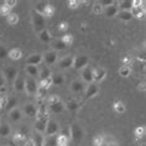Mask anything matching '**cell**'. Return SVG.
<instances>
[{
  "label": "cell",
  "mask_w": 146,
  "mask_h": 146,
  "mask_svg": "<svg viewBox=\"0 0 146 146\" xmlns=\"http://www.w3.org/2000/svg\"><path fill=\"white\" fill-rule=\"evenodd\" d=\"M38 89V83L35 81V78L27 77L25 78V90L29 96H36V92Z\"/></svg>",
  "instance_id": "cell-4"
},
{
  "label": "cell",
  "mask_w": 146,
  "mask_h": 146,
  "mask_svg": "<svg viewBox=\"0 0 146 146\" xmlns=\"http://www.w3.org/2000/svg\"><path fill=\"white\" fill-rule=\"evenodd\" d=\"M8 52L9 51L5 48V46L0 45V60H4L5 57H8Z\"/></svg>",
  "instance_id": "cell-50"
},
{
  "label": "cell",
  "mask_w": 146,
  "mask_h": 146,
  "mask_svg": "<svg viewBox=\"0 0 146 146\" xmlns=\"http://www.w3.org/2000/svg\"><path fill=\"white\" fill-rule=\"evenodd\" d=\"M118 5L120 6L121 11H130V9L133 8V1H130V0H121V1L118 3Z\"/></svg>",
  "instance_id": "cell-27"
},
{
  "label": "cell",
  "mask_w": 146,
  "mask_h": 146,
  "mask_svg": "<svg viewBox=\"0 0 146 146\" xmlns=\"http://www.w3.org/2000/svg\"><path fill=\"white\" fill-rule=\"evenodd\" d=\"M50 118H43V119H37L35 123V130L36 133L38 134H45V130H46V126H47V123H48Z\"/></svg>",
  "instance_id": "cell-8"
},
{
  "label": "cell",
  "mask_w": 146,
  "mask_h": 146,
  "mask_svg": "<svg viewBox=\"0 0 146 146\" xmlns=\"http://www.w3.org/2000/svg\"><path fill=\"white\" fill-rule=\"evenodd\" d=\"M123 63H124V66H130L131 58H130V57H124V58H123Z\"/></svg>",
  "instance_id": "cell-55"
},
{
  "label": "cell",
  "mask_w": 146,
  "mask_h": 146,
  "mask_svg": "<svg viewBox=\"0 0 146 146\" xmlns=\"http://www.w3.org/2000/svg\"><path fill=\"white\" fill-rule=\"evenodd\" d=\"M26 140H27V139H26V135L23 134V133H16L15 135H14V137H13V141H14V144H15L16 146L24 145Z\"/></svg>",
  "instance_id": "cell-19"
},
{
  "label": "cell",
  "mask_w": 146,
  "mask_h": 146,
  "mask_svg": "<svg viewBox=\"0 0 146 146\" xmlns=\"http://www.w3.org/2000/svg\"><path fill=\"white\" fill-rule=\"evenodd\" d=\"M92 11H93V14H96V15H100V14L103 13V8H102V5L99 4V3H97V4L93 5Z\"/></svg>",
  "instance_id": "cell-48"
},
{
  "label": "cell",
  "mask_w": 146,
  "mask_h": 146,
  "mask_svg": "<svg viewBox=\"0 0 146 146\" xmlns=\"http://www.w3.org/2000/svg\"><path fill=\"white\" fill-rule=\"evenodd\" d=\"M53 15H54V6L51 5V4H47L45 10H43V13H42L43 19H51Z\"/></svg>",
  "instance_id": "cell-20"
},
{
  "label": "cell",
  "mask_w": 146,
  "mask_h": 146,
  "mask_svg": "<svg viewBox=\"0 0 146 146\" xmlns=\"http://www.w3.org/2000/svg\"><path fill=\"white\" fill-rule=\"evenodd\" d=\"M73 60H74V57L72 56H67V57H63L62 60L58 62V67L61 69H68L73 67Z\"/></svg>",
  "instance_id": "cell-12"
},
{
  "label": "cell",
  "mask_w": 146,
  "mask_h": 146,
  "mask_svg": "<svg viewBox=\"0 0 146 146\" xmlns=\"http://www.w3.org/2000/svg\"><path fill=\"white\" fill-rule=\"evenodd\" d=\"M71 90L73 93H79L83 90V83L81 81H78V79H76V81L72 82L71 84Z\"/></svg>",
  "instance_id": "cell-26"
},
{
  "label": "cell",
  "mask_w": 146,
  "mask_h": 146,
  "mask_svg": "<svg viewBox=\"0 0 146 146\" xmlns=\"http://www.w3.org/2000/svg\"><path fill=\"white\" fill-rule=\"evenodd\" d=\"M103 142H104V137L100 136V135L94 139V146H100L102 144H103Z\"/></svg>",
  "instance_id": "cell-52"
},
{
  "label": "cell",
  "mask_w": 146,
  "mask_h": 146,
  "mask_svg": "<svg viewBox=\"0 0 146 146\" xmlns=\"http://www.w3.org/2000/svg\"><path fill=\"white\" fill-rule=\"evenodd\" d=\"M114 110L116 113H119V114H123V113L125 111V105H124L121 102H115L114 103Z\"/></svg>",
  "instance_id": "cell-41"
},
{
  "label": "cell",
  "mask_w": 146,
  "mask_h": 146,
  "mask_svg": "<svg viewBox=\"0 0 146 146\" xmlns=\"http://www.w3.org/2000/svg\"><path fill=\"white\" fill-rule=\"evenodd\" d=\"M43 146H57V135L47 136V139H45V144H43Z\"/></svg>",
  "instance_id": "cell-31"
},
{
  "label": "cell",
  "mask_w": 146,
  "mask_h": 146,
  "mask_svg": "<svg viewBox=\"0 0 146 146\" xmlns=\"http://www.w3.org/2000/svg\"><path fill=\"white\" fill-rule=\"evenodd\" d=\"M82 78H83V81H84L86 83H88V84H90V83H93V69L90 68V67H86V68H83Z\"/></svg>",
  "instance_id": "cell-14"
},
{
  "label": "cell",
  "mask_w": 146,
  "mask_h": 146,
  "mask_svg": "<svg viewBox=\"0 0 146 146\" xmlns=\"http://www.w3.org/2000/svg\"><path fill=\"white\" fill-rule=\"evenodd\" d=\"M23 146H35L34 140H32V139H27V140L25 141V144H24Z\"/></svg>",
  "instance_id": "cell-56"
},
{
  "label": "cell",
  "mask_w": 146,
  "mask_h": 146,
  "mask_svg": "<svg viewBox=\"0 0 146 146\" xmlns=\"http://www.w3.org/2000/svg\"><path fill=\"white\" fill-rule=\"evenodd\" d=\"M131 73V68L129 66H121L119 69V74L121 76V77H129Z\"/></svg>",
  "instance_id": "cell-36"
},
{
  "label": "cell",
  "mask_w": 146,
  "mask_h": 146,
  "mask_svg": "<svg viewBox=\"0 0 146 146\" xmlns=\"http://www.w3.org/2000/svg\"><path fill=\"white\" fill-rule=\"evenodd\" d=\"M118 13H119V8L115 4L105 8V15H107L108 17H114L115 15H118Z\"/></svg>",
  "instance_id": "cell-24"
},
{
  "label": "cell",
  "mask_w": 146,
  "mask_h": 146,
  "mask_svg": "<svg viewBox=\"0 0 146 146\" xmlns=\"http://www.w3.org/2000/svg\"><path fill=\"white\" fill-rule=\"evenodd\" d=\"M8 96L6 94H1L0 96V110H4L6 108V103H8Z\"/></svg>",
  "instance_id": "cell-45"
},
{
  "label": "cell",
  "mask_w": 146,
  "mask_h": 146,
  "mask_svg": "<svg viewBox=\"0 0 146 146\" xmlns=\"http://www.w3.org/2000/svg\"><path fill=\"white\" fill-rule=\"evenodd\" d=\"M62 42L64 43L66 46H69V45H72V42H73V36L71 34H66L62 36Z\"/></svg>",
  "instance_id": "cell-43"
},
{
  "label": "cell",
  "mask_w": 146,
  "mask_h": 146,
  "mask_svg": "<svg viewBox=\"0 0 146 146\" xmlns=\"http://www.w3.org/2000/svg\"><path fill=\"white\" fill-rule=\"evenodd\" d=\"M46 5H47V3L38 1V3H36V6H35L34 10L36 13H38V14H41V15H42V13H43V10H45V8H46Z\"/></svg>",
  "instance_id": "cell-39"
},
{
  "label": "cell",
  "mask_w": 146,
  "mask_h": 146,
  "mask_svg": "<svg viewBox=\"0 0 146 146\" xmlns=\"http://www.w3.org/2000/svg\"><path fill=\"white\" fill-rule=\"evenodd\" d=\"M87 64H88V57L87 56H78L73 60V67L76 69L86 68Z\"/></svg>",
  "instance_id": "cell-7"
},
{
  "label": "cell",
  "mask_w": 146,
  "mask_h": 146,
  "mask_svg": "<svg viewBox=\"0 0 146 146\" xmlns=\"http://www.w3.org/2000/svg\"><path fill=\"white\" fill-rule=\"evenodd\" d=\"M51 81H52V86L60 87L64 83V77H63V74H61V73H52Z\"/></svg>",
  "instance_id": "cell-18"
},
{
  "label": "cell",
  "mask_w": 146,
  "mask_h": 146,
  "mask_svg": "<svg viewBox=\"0 0 146 146\" xmlns=\"http://www.w3.org/2000/svg\"><path fill=\"white\" fill-rule=\"evenodd\" d=\"M14 88H15L16 92H23V90H25V78L17 74V77L15 78V81H14Z\"/></svg>",
  "instance_id": "cell-17"
},
{
  "label": "cell",
  "mask_w": 146,
  "mask_h": 146,
  "mask_svg": "<svg viewBox=\"0 0 146 146\" xmlns=\"http://www.w3.org/2000/svg\"><path fill=\"white\" fill-rule=\"evenodd\" d=\"M42 61H43L42 60V54L34 53V54H31V56L26 60V64L27 66H38Z\"/></svg>",
  "instance_id": "cell-13"
},
{
  "label": "cell",
  "mask_w": 146,
  "mask_h": 146,
  "mask_svg": "<svg viewBox=\"0 0 146 146\" xmlns=\"http://www.w3.org/2000/svg\"><path fill=\"white\" fill-rule=\"evenodd\" d=\"M83 136H84V131L81 126L77 125V124L71 125V127H69V137H72L73 141L79 142L83 139Z\"/></svg>",
  "instance_id": "cell-3"
},
{
  "label": "cell",
  "mask_w": 146,
  "mask_h": 146,
  "mask_svg": "<svg viewBox=\"0 0 146 146\" xmlns=\"http://www.w3.org/2000/svg\"><path fill=\"white\" fill-rule=\"evenodd\" d=\"M137 89L141 90V92H145V82L140 83V84H139V87H137Z\"/></svg>",
  "instance_id": "cell-57"
},
{
  "label": "cell",
  "mask_w": 146,
  "mask_h": 146,
  "mask_svg": "<svg viewBox=\"0 0 146 146\" xmlns=\"http://www.w3.org/2000/svg\"><path fill=\"white\" fill-rule=\"evenodd\" d=\"M53 47H54V50H56V51H63L67 46H66L64 43L62 42L61 38H58V40H56V41L53 42Z\"/></svg>",
  "instance_id": "cell-40"
},
{
  "label": "cell",
  "mask_w": 146,
  "mask_h": 146,
  "mask_svg": "<svg viewBox=\"0 0 146 146\" xmlns=\"http://www.w3.org/2000/svg\"><path fill=\"white\" fill-rule=\"evenodd\" d=\"M48 109L54 114H60L64 110V103L58 96H51L48 98Z\"/></svg>",
  "instance_id": "cell-1"
},
{
  "label": "cell",
  "mask_w": 146,
  "mask_h": 146,
  "mask_svg": "<svg viewBox=\"0 0 146 146\" xmlns=\"http://www.w3.org/2000/svg\"><path fill=\"white\" fill-rule=\"evenodd\" d=\"M36 111H37V108H36L35 104H32V103L25 104L24 113H25V115H26V116H30V118H32V116H36Z\"/></svg>",
  "instance_id": "cell-16"
},
{
  "label": "cell",
  "mask_w": 146,
  "mask_h": 146,
  "mask_svg": "<svg viewBox=\"0 0 146 146\" xmlns=\"http://www.w3.org/2000/svg\"><path fill=\"white\" fill-rule=\"evenodd\" d=\"M58 124L57 121H54V120H48V123H47V126H46V130H45V134L47 136H53V135H56L58 133Z\"/></svg>",
  "instance_id": "cell-5"
},
{
  "label": "cell",
  "mask_w": 146,
  "mask_h": 146,
  "mask_svg": "<svg viewBox=\"0 0 146 146\" xmlns=\"http://www.w3.org/2000/svg\"><path fill=\"white\" fill-rule=\"evenodd\" d=\"M68 140L69 139L64 135H57V146H68Z\"/></svg>",
  "instance_id": "cell-34"
},
{
  "label": "cell",
  "mask_w": 146,
  "mask_h": 146,
  "mask_svg": "<svg viewBox=\"0 0 146 146\" xmlns=\"http://www.w3.org/2000/svg\"><path fill=\"white\" fill-rule=\"evenodd\" d=\"M8 56L11 58V60L17 61V60H20V58L23 57V51H21L20 48H13V50H10L8 52Z\"/></svg>",
  "instance_id": "cell-21"
},
{
  "label": "cell",
  "mask_w": 146,
  "mask_h": 146,
  "mask_svg": "<svg viewBox=\"0 0 146 146\" xmlns=\"http://www.w3.org/2000/svg\"><path fill=\"white\" fill-rule=\"evenodd\" d=\"M40 36V40H41L42 42H45V43H48V42H51V40H52V36H51V34H50V31L47 30V29H43V30L40 32L38 34Z\"/></svg>",
  "instance_id": "cell-23"
},
{
  "label": "cell",
  "mask_w": 146,
  "mask_h": 146,
  "mask_svg": "<svg viewBox=\"0 0 146 146\" xmlns=\"http://www.w3.org/2000/svg\"><path fill=\"white\" fill-rule=\"evenodd\" d=\"M3 76H4L5 81H15V78L17 77V69L15 67H6L3 72Z\"/></svg>",
  "instance_id": "cell-6"
},
{
  "label": "cell",
  "mask_w": 146,
  "mask_h": 146,
  "mask_svg": "<svg viewBox=\"0 0 146 146\" xmlns=\"http://www.w3.org/2000/svg\"><path fill=\"white\" fill-rule=\"evenodd\" d=\"M135 135H136V137H141L145 135V126H139L135 129Z\"/></svg>",
  "instance_id": "cell-49"
},
{
  "label": "cell",
  "mask_w": 146,
  "mask_h": 146,
  "mask_svg": "<svg viewBox=\"0 0 146 146\" xmlns=\"http://www.w3.org/2000/svg\"><path fill=\"white\" fill-rule=\"evenodd\" d=\"M16 3H17V1H16V0H6V1H5V4H6V5H8V6H9V8H10V9H13V8H14V6H15V5H16Z\"/></svg>",
  "instance_id": "cell-54"
},
{
  "label": "cell",
  "mask_w": 146,
  "mask_h": 146,
  "mask_svg": "<svg viewBox=\"0 0 146 146\" xmlns=\"http://www.w3.org/2000/svg\"><path fill=\"white\" fill-rule=\"evenodd\" d=\"M31 19H32V25H34L35 30L38 32H41L43 29H46V23H45V19H43V16L41 15V14L36 13L35 10H32L31 11Z\"/></svg>",
  "instance_id": "cell-2"
},
{
  "label": "cell",
  "mask_w": 146,
  "mask_h": 146,
  "mask_svg": "<svg viewBox=\"0 0 146 146\" xmlns=\"http://www.w3.org/2000/svg\"><path fill=\"white\" fill-rule=\"evenodd\" d=\"M105 76H107V71H105L104 68L97 67V68L93 69V81L99 83L105 78Z\"/></svg>",
  "instance_id": "cell-9"
},
{
  "label": "cell",
  "mask_w": 146,
  "mask_h": 146,
  "mask_svg": "<svg viewBox=\"0 0 146 146\" xmlns=\"http://www.w3.org/2000/svg\"><path fill=\"white\" fill-rule=\"evenodd\" d=\"M32 140H34L35 146H43V144H45V137H43V135L38 134V133H35Z\"/></svg>",
  "instance_id": "cell-30"
},
{
  "label": "cell",
  "mask_w": 146,
  "mask_h": 146,
  "mask_svg": "<svg viewBox=\"0 0 146 146\" xmlns=\"http://www.w3.org/2000/svg\"><path fill=\"white\" fill-rule=\"evenodd\" d=\"M17 23H19V15H17V14L11 13L8 16V24H10L11 26H14V25H17Z\"/></svg>",
  "instance_id": "cell-37"
},
{
  "label": "cell",
  "mask_w": 146,
  "mask_h": 146,
  "mask_svg": "<svg viewBox=\"0 0 146 146\" xmlns=\"http://www.w3.org/2000/svg\"><path fill=\"white\" fill-rule=\"evenodd\" d=\"M5 78H4V76H3V73L0 72V96L1 94H5Z\"/></svg>",
  "instance_id": "cell-47"
},
{
  "label": "cell",
  "mask_w": 146,
  "mask_h": 146,
  "mask_svg": "<svg viewBox=\"0 0 146 146\" xmlns=\"http://www.w3.org/2000/svg\"><path fill=\"white\" fill-rule=\"evenodd\" d=\"M15 105H16V98L15 97H11V98H8V103H6V108L5 109H9V110H13L15 109Z\"/></svg>",
  "instance_id": "cell-42"
},
{
  "label": "cell",
  "mask_w": 146,
  "mask_h": 146,
  "mask_svg": "<svg viewBox=\"0 0 146 146\" xmlns=\"http://www.w3.org/2000/svg\"><path fill=\"white\" fill-rule=\"evenodd\" d=\"M51 76H52V73H51L50 68L45 67V68H42V69H41V81H42V79L51 78Z\"/></svg>",
  "instance_id": "cell-44"
},
{
  "label": "cell",
  "mask_w": 146,
  "mask_h": 146,
  "mask_svg": "<svg viewBox=\"0 0 146 146\" xmlns=\"http://www.w3.org/2000/svg\"><path fill=\"white\" fill-rule=\"evenodd\" d=\"M58 29H60V31H67L68 30V24L66 23H61L60 25H58Z\"/></svg>",
  "instance_id": "cell-53"
},
{
  "label": "cell",
  "mask_w": 146,
  "mask_h": 146,
  "mask_svg": "<svg viewBox=\"0 0 146 146\" xmlns=\"http://www.w3.org/2000/svg\"><path fill=\"white\" fill-rule=\"evenodd\" d=\"M8 146H13V145H8Z\"/></svg>",
  "instance_id": "cell-60"
},
{
  "label": "cell",
  "mask_w": 146,
  "mask_h": 146,
  "mask_svg": "<svg viewBox=\"0 0 146 146\" xmlns=\"http://www.w3.org/2000/svg\"><path fill=\"white\" fill-rule=\"evenodd\" d=\"M100 146H108V142H105V141H104V142H103V144H102Z\"/></svg>",
  "instance_id": "cell-59"
},
{
  "label": "cell",
  "mask_w": 146,
  "mask_h": 146,
  "mask_svg": "<svg viewBox=\"0 0 146 146\" xmlns=\"http://www.w3.org/2000/svg\"><path fill=\"white\" fill-rule=\"evenodd\" d=\"M25 71H26V73L30 76L31 78H34V77H36V76H38V73H40L37 66H26Z\"/></svg>",
  "instance_id": "cell-28"
},
{
  "label": "cell",
  "mask_w": 146,
  "mask_h": 146,
  "mask_svg": "<svg viewBox=\"0 0 146 146\" xmlns=\"http://www.w3.org/2000/svg\"><path fill=\"white\" fill-rule=\"evenodd\" d=\"M21 116H23L21 115V110L20 109H17V108L10 110V113H9V118H10L11 121H19V120L21 119Z\"/></svg>",
  "instance_id": "cell-25"
},
{
  "label": "cell",
  "mask_w": 146,
  "mask_h": 146,
  "mask_svg": "<svg viewBox=\"0 0 146 146\" xmlns=\"http://www.w3.org/2000/svg\"><path fill=\"white\" fill-rule=\"evenodd\" d=\"M36 108H37V111H36V118L37 119L48 118V107H47L45 103L38 104Z\"/></svg>",
  "instance_id": "cell-10"
},
{
  "label": "cell",
  "mask_w": 146,
  "mask_h": 146,
  "mask_svg": "<svg viewBox=\"0 0 146 146\" xmlns=\"http://www.w3.org/2000/svg\"><path fill=\"white\" fill-rule=\"evenodd\" d=\"M98 90H99V89H98L97 84L90 83V84L87 87V89H86V99H90V98L96 97L97 93H98Z\"/></svg>",
  "instance_id": "cell-15"
},
{
  "label": "cell",
  "mask_w": 146,
  "mask_h": 146,
  "mask_svg": "<svg viewBox=\"0 0 146 146\" xmlns=\"http://www.w3.org/2000/svg\"><path fill=\"white\" fill-rule=\"evenodd\" d=\"M118 16H119V19L123 21H130L133 19L130 11H120V13H118Z\"/></svg>",
  "instance_id": "cell-38"
},
{
  "label": "cell",
  "mask_w": 146,
  "mask_h": 146,
  "mask_svg": "<svg viewBox=\"0 0 146 146\" xmlns=\"http://www.w3.org/2000/svg\"><path fill=\"white\" fill-rule=\"evenodd\" d=\"M51 86H52V81H51V78L42 79V81H40V83H38L40 88H43V89H46V90H48L51 88Z\"/></svg>",
  "instance_id": "cell-35"
},
{
  "label": "cell",
  "mask_w": 146,
  "mask_h": 146,
  "mask_svg": "<svg viewBox=\"0 0 146 146\" xmlns=\"http://www.w3.org/2000/svg\"><path fill=\"white\" fill-rule=\"evenodd\" d=\"M83 3H84V1H78V0H69L67 4H68V8L69 9H77L79 5L83 4Z\"/></svg>",
  "instance_id": "cell-46"
},
{
  "label": "cell",
  "mask_w": 146,
  "mask_h": 146,
  "mask_svg": "<svg viewBox=\"0 0 146 146\" xmlns=\"http://www.w3.org/2000/svg\"><path fill=\"white\" fill-rule=\"evenodd\" d=\"M0 14L1 15H4V16H9L10 14H11V9L9 8L8 5L5 4V1H3V3H0Z\"/></svg>",
  "instance_id": "cell-33"
},
{
  "label": "cell",
  "mask_w": 146,
  "mask_h": 146,
  "mask_svg": "<svg viewBox=\"0 0 146 146\" xmlns=\"http://www.w3.org/2000/svg\"><path fill=\"white\" fill-rule=\"evenodd\" d=\"M130 14H131L133 17L140 19V17H144V15H145V9L144 8H135V6H133V8L130 9Z\"/></svg>",
  "instance_id": "cell-22"
},
{
  "label": "cell",
  "mask_w": 146,
  "mask_h": 146,
  "mask_svg": "<svg viewBox=\"0 0 146 146\" xmlns=\"http://www.w3.org/2000/svg\"><path fill=\"white\" fill-rule=\"evenodd\" d=\"M108 146H118L115 142H108Z\"/></svg>",
  "instance_id": "cell-58"
},
{
  "label": "cell",
  "mask_w": 146,
  "mask_h": 146,
  "mask_svg": "<svg viewBox=\"0 0 146 146\" xmlns=\"http://www.w3.org/2000/svg\"><path fill=\"white\" fill-rule=\"evenodd\" d=\"M99 4L102 5V8H103V6H105V8H108V6H111L113 4H115V3L113 1V0H102Z\"/></svg>",
  "instance_id": "cell-51"
},
{
  "label": "cell",
  "mask_w": 146,
  "mask_h": 146,
  "mask_svg": "<svg viewBox=\"0 0 146 146\" xmlns=\"http://www.w3.org/2000/svg\"><path fill=\"white\" fill-rule=\"evenodd\" d=\"M79 102L77 100H74V99H72V100H68L67 103L64 104V108H67L68 110H71V111H74V110H77V109L79 108Z\"/></svg>",
  "instance_id": "cell-29"
},
{
  "label": "cell",
  "mask_w": 146,
  "mask_h": 146,
  "mask_svg": "<svg viewBox=\"0 0 146 146\" xmlns=\"http://www.w3.org/2000/svg\"><path fill=\"white\" fill-rule=\"evenodd\" d=\"M42 60L47 64H53L57 61V52L56 51H47L45 54H42Z\"/></svg>",
  "instance_id": "cell-11"
},
{
  "label": "cell",
  "mask_w": 146,
  "mask_h": 146,
  "mask_svg": "<svg viewBox=\"0 0 146 146\" xmlns=\"http://www.w3.org/2000/svg\"><path fill=\"white\" fill-rule=\"evenodd\" d=\"M11 133V129H10V126L8 124H1L0 125V136H8Z\"/></svg>",
  "instance_id": "cell-32"
}]
</instances>
